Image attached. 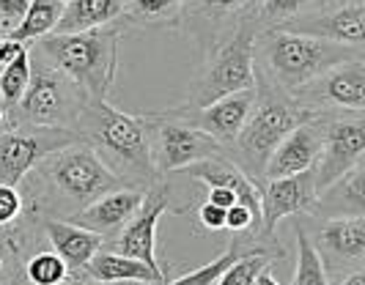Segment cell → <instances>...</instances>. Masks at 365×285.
<instances>
[{"instance_id":"obj_22","label":"cell","mask_w":365,"mask_h":285,"mask_svg":"<svg viewBox=\"0 0 365 285\" xmlns=\"http://www.w3.org/2000/svg\"><path fill=\"white\" fill-rule=\"evenodd\" d=\"M41 225L34 217L22 214L17 225L0 228V285H11L22 277L28 255L41 247Z\"/></svg>"},{"instance_id":"obj_28","label":"cell","mask_w":365,"mask_h":285,"mask_svg":"<svg viewBox=\"0 0 365 285\" xmlns=\"http://www.w3.org/2000/svg\"><path fill=\"white\" fill-rule=\"evenodd\" d=\"M245 252H272L277 261H283L289 252H274V249H256V247H242L237 242H231L228 247L220 252L217 258L212 261V264H206V266L195 269V271H187L184 277H176V280H165L163 285H215L217 283V277L225 271V269L231 266L234 261H237L239 255H245Z\"/></svg>"},{"instance_id":"obj_35","label":"cell","mask_w":365,"mask_h":285,"mask_svg":"<svg viewBox=\"0 0 365 285\" xmlns=\"http://www.w3.org/2000/svg\"><path fill=\"white\" fill-rule=\"evenodd\" d=\"M198 225L203 231H222L225 228V209H217L212 203L198 206Z\"/></svg>"},{"instance_id":"obj_39","label":"cell","mask_w":365,"mask_h":285,"mask_svg":"<svg viewBox=\"0 0 365 285\" xmlns=\"http://www.w3.org/2000/svg\"><path fill=\"white\" fill-rule=\"evenodd\" d=\"M3 124H6V107L0 105V126H3Z\"/></svg>"},{"instance_id":"obj_12","label":"cell","mask_w":365,"mask_h":285,"mask_svg":"<svg viewBox=\"0 0 365 285\" xmlns=\"http://www.w3.org/2000/svg\"><path fill=\"white\" fill-rule=\"evenodd\" d=\"M277 31L324 38L351 50L365 47V0H324L311 11L277 25Z\"/></svg>"},{"instance_id":"obj_8","label":"cell","mask_w":365,"mask_h":285,"mask_svg":"<svg viewBox=\"0 0 365 285\" xmlns=\"http://www.w3.org/2000/svg\"><path fill=\"white\" fill-rule=\"evenodd\" d=\"M192 197L195 190L182 192V184H176L170 176H160L143 192L138 212L132 214L124 231L110 242V247L168 274V266H163L157 258V222L163 219V214H187V209L192 206Z\"/></svg>"},{"instance_id":"obj_37","label":"cell","mask_w":365,"mask_h":285,"mask_svg":"<svg viewBox=\"0 0 365 285\" xmlns=\"http://www.w3.org/2000/svg\"><path fill=\"white\" fill-rule=\"evenodd\" d=\"M253 285H280V283H277V280L272 277V269L264 266V269H261V271L256 274V283H253Z\"/></svg>"},{"instance_id":"obj_31","label":"cell","mask_w":365,"mask_h":285,"mask_svg":"<svg viewBox=\"0 0 365 285\" xmlns=\"http://www.w3.org/2000/svg\"><path fill=\"white\" fill-rule=\"evenodd\" d=\"M28 83H31V53L25 50L0 69V105L6 110H14L28 88Z\"/></svg>"},{"instance_id":"obj_33","label":"cell","mask_w":365,"mask_h":285,"mask_svg":"<svg viewBox=\"0 0 365 285\" xmlns=\"http://www.w3.org/2000/svg\"><path fill=\"white\" fill-rule=\"evenodd\" d=\"M25 214V200L19 187H9V184H0V228H9V225H17Z\"/></svg>"},{"instance_id":"obj_27","label":"cell","mask_w":365,"mask_h":285,"mask_svg":"<svg viewBox=\"0 0 365 285\" xmlns=\"http://www.w3.org/2000/svg\"><path fill=\"white\" fill-rule=\"evenodd\" d=\"M22 277L28 285H72L69 266L53 247L34 249L22 266Z\"/></svg>"},{"instance_id":"obj_26","label":"cell","mask_w":365,"mask_h":285,"mask_svg":"<svg viewBox=\"0 0 365 285\" xmlns=\"http://www.w3.org/2000/svg\"><path fill=\"white\" fill-rule=\"evenodd\" d=\"M61 11H63V0H31L25 17L3 36H11L14 41H22V44H31V41H38L44 36H53L55 25L61 19Z\"/></svg>"},{"instance_id":"obj_30","label":"cell","mask_w":365,"mask_h":285,"mask_svg":"<svg viewBox=\"0 0 365 285\" xmlns=\"http://www.w3.org/2000/svg\"><path fill=\"white\" fill-rule=\"evenodd\" d=\"M292 285H332L305 228H297V269Z\"/></svg>"},{"instance_id":"obj_43","label":"cell","mask_w":365,"mask_h":285,"mask_svg":"<svg viewBox=\"0 0 365 285\" xmlns=\"http://www.w3.org/2000/svg\"><path fill=\"white\" fill-rule=\"evenodd\" d=\"M0 36H3V31H0Z\"/></svg>"},{"instance_id":"obj_15","label":"cell","mask_w":365,"mask_h":285,"mask_svg":"<svg viewBox=\"0 0 365 285\" xmlns=\"http://www.w3.org/2000/svg\"><path fill=\"white\" fill-rule=\"evenodd\" d=\"M327 277L344 280L365 269V217H329L311 239Z\"/></svg>"},{"instance_id":"obj_23","label":"cell","mask_w":365,"mask_h":285,"mask_svg":"<svg viewBox=\"0 0 365 285\" xmlns=\"http://www.w3.org/2000/svg\"><path fill=\"white\" fill-rule=\"evenodd\" d=\"M127 0H63V11L53 36L88 33L115 25L124 14Z\"/></svg>"},{"instance_id":"obj_24","label":"cell","mask_w":365,"mask_h":285,"mask_svg":"<svg viewBox=\"0 0 365 285\" xmlns=\"http://www.w3.org/2000/svg\"><path fill=\"white\" fill-rule=\"evenodd\" d=\"M313 217H365V162L329 184L316 200Z\"/></svg>"},{"instance_id":"obj_17","label":"cell","mask_w":365,"mask_h":285,"mask_svg":"<svg viewBox=\"0 0 365 285\" xmlns=\"http://www.w3.org/2000/svg\"><path fill=\"white\" fill-rule=\"evenodd\" d=\"M253 96L256 90H239V93H231V96H222L217 102L206 107H198V110H190V107H173L170 113L176 118H182L184 124L195 126L206 135H212L215 140L228 151L231 142L237 140L239 129L245 124L247 113H250V105H253Z\"/></svg>"},{"instance_id":"obj_42","label":"cell","mask_w":365,"mask_h":285,"mask_svg":"<svg viewBox=\"0 0 365 285\" xmlns=\"http://www.w3.org/2000/svg\"><path fill=\"white\" fill-rule=\"evenodd\" d=\"M127 285H138V283H127Z\"/></svg>"},{"instance_id":"obj_9","label":"cell","mask_w":365,"mask_h":285,"mask_svg":"<svg viewBox=\"0 0 365 285\" xmlns=\"http://www.w3.org/2000/svg\"><path fill=\"white\" fill-rule=\"evenodd\" d=\"M140 118L146 126L148 154H151V165H154L157 176L179 173L187 165H195L201 160L228 157V151L212 135L184 124L182 118H176L170 110L146 113Z\"/></svg>"},{"instance_id":"obj_10","label":"cell","mask_w":365,"mask_h":285,"mask_svg":"<svg viewBox=\"0 0 365 285\" xmlns=\"http://www.w3.org/2000/svg\"><path fill=\"white\" fill-rule=\"evenodd\" d=\"M77 140H80V135L74 129L31 126L6 118V124L0 126V184L19 187L22 178L47 154Z\"/></svg>"},{"instance_id":"obj_25","label":"cell","mask_w":365,"mask_h":285,"mask_svg":"<svg viewBox=\"0 0 365 285\" xmlns=\"http://www.w3.org/2000/svg\"><path fill=\"white\" fill-rule=\"evenodd\" d=\"M184 0H127L124 14L115 22L124 33L129 31H182Z\"/></svg>"},{"instance_id":"obj_6","label":"cell","mask_w":365,"mask_h":285,"mask_svg":"<svg viewBox=\"0 0 365 285\" xmlns=\"http://www.w3.org/2000/svg\"><path fill=\"white\" fill-rule=\"evenodd\" d=\"M256 14L242 19L234 33H228L215 50L206 53L198 80L192 83L184 107L198 110L222 96L239 90H253L256 86Z\"/></svg>"},{"instance_id":"obj_13","label":"cell","mask_w":365,"mask_h":285,"mask_svg":"<svg viewBox=\"0 0 365 285\" xmlns=\"http://www.w3.org/2000/svg\"><path fill=\"white\" fill-rule=\"evenodd\" d=\"M313 113H365V61L351 58L292 93Z\"/></svg>"},{"instance_id":"obj_40","label":"cell","mask_w":365,"mask_h":285,"mask_svg":"<svg viewBox=\"0 0 365 285\" xmlns=\"http://www.w3.org/2000/svg\"><path fill=\"white\" fill-rule=\"evenodd\" d=\"M77 285H110V283H93V280H86V283H77ZM127 285V283H124Z\"/></svg>"},{"instance_id":"obj_4","label":"cell","mask_w":365,"mask_h":285,"mask_svg":"<svg viewBox=\"0 0 365 285\" xmlns=\"http://www.w3.org/2000/svg\"><path fill=\"white\" fill-rule=\"evenodd\" d=\"M118 25L88 31V33L44 36L34 53L69 77L88 99H108L118 74V44L124 38Z\"/></svg>"},{"instance_id":"obj_5","label":"cell","mask_w":365,"mask_h":285,"mask_svg":"<svg viewBox=\"0 0 365 285\" xmlns=\"http://www.w3.org/2000/svg\"><path fill=\"white\" fill-rule=\"evenodd\" d=\"M360 55L363 50H351L313 36L286 33L277 28L256 36V66L286 93H297L319 74Z\"/></svg>"},{"instance_id":"obj_34","label":"cell","mask_w":365,"mask_h":285,"mask_svg":"<svg viewBox=\"0 0 365 285\" xmlns=\"http://www.w3.org/2000/svg\"><path fill=\"white\" fill-rule=\"evenodd\" d=\"M31 0H0V31L9 33L19 19L25 17Z\"/></svg>"},{"instance_id":"obj_1","label":"cell","mask_w":365,"mask_h":285,"mask_svg":"<svg viewBox=\"0 0 365 285\" xmlns=\"http://www.w3.org/2000/svg\"><path fill=\"white\" fill-rule=\"evenodd\" d=\"M22 181H28V190L22 192L25 214L38 225L50 217L69 219L96 197L124 187L83 138L47 154Z\"/></svg>"},{"instance_id":"obj_29","label":"cell","mask_w":365,"mask_h":285,"mask_svg":"<svg viewBox=\"0 0 365 285\" xmlns=\"http://www.w3.org/2000/svg\"><path fill=\"white\" fill-rule=\"evenodd\" d=\"M324 0H258L256 6V28L261 31H272L277 25L299 17L305 11H311L316 6H322Z\"/></svg>"},{"instance_id":"obj_21","label":"cell","mask_w":365,"mask_h":285,"mask_svg":"<svg viewBox=\"0 0 365 285\" xmlns=\"http://www.w3.org/2000/svg\"><path fill=\"white\" fill-rule=\"evenodd\" d=\"M83 280H93V283H110V285H124V283H138V285H163L168 274L151 269L148 264L121 255L115 249H99L91 261L83 269Z\"/></svg>"},{"instance_id":"obj_36","label":"cell","mask_w":365,"mask_h":285,"mask_svg":"<svg viewBox=\"0 0 365 285\" xmlns=\"http://www.w3.org/2000/svg\"><path fill=\"white\" fill-rule=\"evenodd\" d=\"M28 50L22 41H14L11 36H0V69L6 66V63H11L17 55H22Z\"/></svg>"},{"instance_id":"obj_3","label":"cell","mask_w":365,"mask_h":285,"mask_svg":"<svg viewBox=\"0 0 365 285\" xmlns=\"http://www.w3.org/2000/svg\"><path fill=\"white\" fill-rule=\"evenodd\" d=\"M256 96L245 124L239 129L237 140L228 148V160L237 165L247 178L256 184L264 181V167L274 151V145L283 140L292 129L319 118L311 107L299 105L292 93L274 86L272 80L256 66Z\"/></svg>"},{"instance_id":"obj_41","label":"cell","mask_w":365,"mask_h":285,"mask_svg":"<svg viewBox=\"0 0 365 285\" xmlns=\"http://www.w3.org/2000/svg\"><path fill=\"white\" fill-rule=\"evenodd\" d=\"M11 285H28V283H25V277H19V280H14Z\"/></svg>"},{"instance_id":"obj_11","label":"cell","mask_w":365,"mask_h":285,"mask_svg":"<svg viewBox=\"0 0 365 285\" xmlns=\"http://www.w3.org/2000/svg\"><path fill=\"white\" fill-rule=\"evenodd\" d=\"M322 151L313 165L316 192L322 195L332 181L365 162V115L363 113H322Z\"/></svg>"},{"instance_id":"obj_14","label":"cell","mask_w":365,"mask_h":285,"mask_svg":"<svg viewBox=\"0 0 365 285\" xmlns=\"http://www.w3.org/2000/svg\"><path fill=\"white\" fill-rule=\"evenodd\" d=\"M258 195H261V244L274 247V228L280 219L297 217V214H316V181L313 170L297 173V176L272 178V181H261L256 184Z\"/></svg>"},{"instance_id":"obj_38","label":"cell","mask_w":365,"mask_h":285,"mask_svg":"<svg viewBox=\"0 0 365 285\" xmlns=\"http://www.w3.org/2000/svg\"><path fill=\"white\" fill-rule=\"evenodd\" d=\"M338 285H365V269H360V271H351L349 277H344Z\"/></svg>"},{"instance_id":"obj_7","label":"cell","mask_w":365,"mask_h":285,"mask_svg":"<svg viewBox=\"0 0 365 285\" xmlns=\"http://www.w3.org/2000/svg\"><path fill=\"white\" fill-rule=\"evenodd\" d=\"M86 102L88 96L69 77H63L50 63H44L36 53H31V83L22 93L19 105L14 110H6V118L31 126L74 129Z\"/></svg>"},{"instance_id":"obj_18","label":"cell","mask_w":365,"mask_h":285,"mask_svg":"<svg viewBox=\"0 0 365 285\" xmlns=\"http://www.w3.org/2000/svg\"><path fill=\"white\" fill-rule=\"evenodd\" d=\"M146 190H135V187H118L110 190L102 197H96L93 203H88L86 209H80L77 214L69 217V222L86 228V231L99 233L105 239V244H110L118 233L124 231L132 214L138 212L140 200H143Z\"/></svg>"},{"instance_id":"obj_2","label":"cell","mask_w":365,"mask_h":285,"mask_svg":"<svg viewBox=\"0 0 365 285\" xmlns=\"http://www.w3.org/2000/svg\"><path fill=\"white\" fill-rule=\"evenodd\" d=\"M74 132L99 154V160L124 187L148 190L160 178L151 165L146 126L140 115H129L110 105L108 99H88Z\"/></svg>"},{"instance_id":"obj_16","label":"cell","mask_w":365,"mask_h":285,"mask_svg":"<svg viewBox=\"0 0 365 285\" xmlns=\"http://www.w3.org/2000/svg\"><path fill=\"white\" fill-rule=\"evenodd\" d=\"M258 0H184L182 31L195 38L203 50H215L242 19L256 14Z\"/></svg>"},{"instance_id":"obj_19","label":"cell","mask_w":365,"mask_h":285,"mask_svg":"<svg viewBox=\"0 0 365 285\" xmlns=\"http://www.w3.org/2000/svg\"><path fill=\"white\" fill-rule=\"evenodd\" d=\"M319 151H322V126H319V118H313L308 124L292 129L274 145V151L267 160V167H264V181L313 170Z\"/></svg>"},{"instance_id":"obj_32","label":"cell","mask_w":365,"mask_h":285,"mask_svg":"<svg viewBox=\"0 0 365 285\" xmlns=\"http://www.w3.org/2000/svg\"><path fill=\"white\" fill-rule=\"evenodd\" d=\"M272 261H277L272 252H245L220 274L215 285H253L258 271L269 266Z\"/></svg>"},{"instance_id":"obj_20","label":"cell","mask_w":365,"mask_h":285,"mask_svg":"<svg viewBox=\"0 0 365 285\" xmlns=\"http://www.w3.org/2000/svg\"><path fill=\"white\" fill-rule=\"evenodd\" d=\"M41 236L47 242V247H53L63 264L69 266L72 283L77 285V277H83V269L91 261L99 249L105 247V239L99 233L86 231L80 225H74L69 219H41ZM86 283V280H83Z\"/></svg>"}]
</instances>
